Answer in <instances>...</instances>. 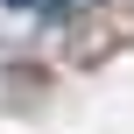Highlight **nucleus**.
Returning <instances> with one entry per match:
<instances>
[{
  "label": "nucleus",
  "instance_id": "f257e3e1",
  "mask_svg": "<svg viewBox=\"0 0 134 134\" xmlns=\"http://www.w3.org/2000/svg\"><path fill=\"white\" fill-rule=\"evenodd\" d=\"M7 7H35V0H7Z\"/></svg>",
  "mask_w": 134,
  "mask_h": 134
}]
</instances>
